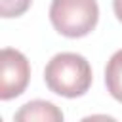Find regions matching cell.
<instances>
[{
	"label": "cell",
	"instance_id": "cell-1",
	"mask_svg": "<svg viewBox=\"0 0 122 122\" xmlns=\"http://www.w3.org/2000/svg\"><path fill=\"white\" fill-rule=\"evenodd\" d=\"M44 80L53 93L63 97H78L92 86V67L84 55L63 51L48 61Z\"/></svg>",
	"mask_w": 122,
	"mask_h": 122
},
{
	"label": "cell",
	"instance_id": "cell-5",
	"mask_svg": "<svg viewBox=\"0 0 122 122\" xmlns=\"http://www.w3.org/2000/svg\"><path fill=\"white\" fill-rule=\"evenodd\" d=\"M105 84L109 93L122 103V50L114 51L105 67Z\"/></svg>",
	"mask_w": 122,
	"mask_h": 122
},
{
	"label": "cell",
	"instance_id": "cell-6",
	"mask_svg": "<svg viewBox=\"0 0 122 122\" xmlns=\"http://www.w3.org/2000/svg\"><path fill=\"white\" fill-rule=\"evenodd\" d=\"M32 0H0V11L2 17H17L23 15Z\"/></svg>",
	"mask_w": 122,
	"mask_h": 122
},
{
	"label": "cell",
	"instance_id": "cell-2",
	"mask_svg": "<svg viewBox=\"0 0 122 122\" xmlns=\"http://www.w3.org/2000/svg\"><path fill=\"white\" fill-rule=\"evenodd\" d=\"M99 19L95 0H53L50 6V21L53 29L69 38H80L92 32Z\"/></svg>",
	"mask_w": 122,
	"mask_h": 122
},
{
	"label": "cell",
	"instance_id": "cell-3",
	"mask_svg": "<svg viewBox=\"0 0 122 122\" xmlns=\"http://www.w3.org/2000/svg\"><path fill=\"white\" fill-rule=\"evenodd\" d=\"M30 78V65L27 57L13 48L0 51V97L4 101L25 92Z\"/></svg>",
	"mask_w": 122,
	"mask_h": 122
},
{
	"label": "cell",
	"instance_id": "cell-8",
	"mask_svg": "<svg viewBox=\"0 0 122 122\" xmlns=\"http://www.w3.org/2000/svg\"><path fill=\"white\" fill-rule=\"evenodd\" d=\"M112 8H114V15L118 17V21H122V0H112Z\"/></svg>",
	"mask_w": 122,
	"mask_h": 122
},
{
	"label": "cell",
	"instance_id": "cell-4",
	"mask_svg": "<svg viewBox=\"0 0 122 122\" xmlns=\"http://www.w3.org/2000/svg\"><path fill=\"white\" fill-rule=\"evenodd\" d=\"M13 122H63V112L50 101L34 99L19 107Z\"/></svg>",
	"mask_w": 122,
	"mask_h": 122
},
{
	"label": "cell",
	"instance_id": "cell-7",
	"mask_svg": "<svg viewBox=\"0 0 122 122\" xmlns=\"http://www.w3.org/2000/svg\"><path fill=\"white\" fill-rule=\"evenodd\" d=\"M80 122H118V120L109 114H90V116H84Z\"/></svg>",
	"mask_w": 122,
	"mask_h": 122
}]
</instances>
